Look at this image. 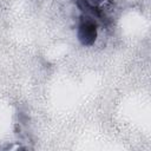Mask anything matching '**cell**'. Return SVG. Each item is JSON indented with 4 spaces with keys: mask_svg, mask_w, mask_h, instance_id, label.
I'll use <instances>...</instances> for the list:
<instances>
[{
    "mask_svg": "<svg viewBox=\"0 0 151 151\" xmlns=\"http://www.w3.org/2000/svg\"><path fill=\"white\" fill-rule=\"evenodd\" d=\"M78 39L85 45H92L97 39V24L90 17H83L78 27Z\"/></svg>",
    "mask_w": 151,
    "mask_h": 151,
    "instance_id": "obj_1",
    "label": "cell"
}]
</instances>
